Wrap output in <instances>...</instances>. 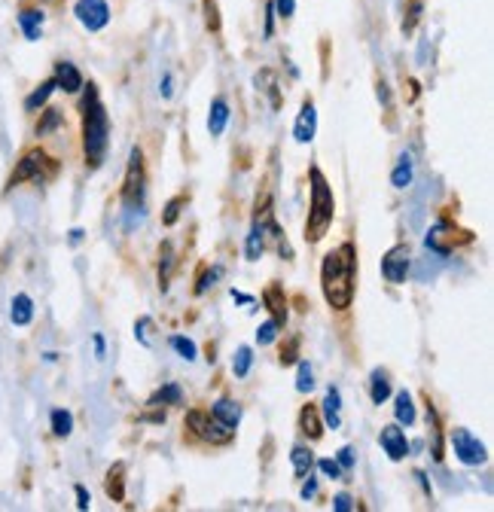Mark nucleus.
<instances>
[{
  "mask_svg": "<svg viewBox=\"0 0 494 512\" xmlns=\"http://www.w3.org/2000/svg\"><path fill=\"white\" fill-rule=\"evenodd\" d=\"M61 122H65V113H61V110H55V107H46V110L40 113L37 125H34L37 138H46V135H52L55 128H61Z\"/></svg>",
  "mask_w": 494,
  "mask_h": 512,
  "instance_id": "obj_25",
  "label": "nucleus"
},
{
  "mask_svg": "<svg viewBox=\"0 0 494 512\" xmlns=\"http://www.w3.org/2000/svg\"><path fill=\"white\" fill-rule=\"evenodd\" d=\"M74 16L86 31H104L110 25V7L107 0H77L74 4Z\"/></svg>",
  "mask_w": 494,
  "mask_h": 512,
  "instance_id": "obj_9",
  "label": "nucleus"
},
{
  "mask_svg": "<svg viewBox=\"0 0 494 512\" xmlns=\"http://www.w3.org/2000/svg\"><path fill=\"white\" fill-rule=\"evenodd\" d=\"M290 461H293L296 479H305L308 473H312V467H315V452H312V448H305V445H296L293 452H290Z\"/></svg>",
  "mask_w": 494,
  "mask_h": 512,
  "instance_id": "obj_24",
  "label": "nucleus"
},
{
  "mask_svg": "<svg viewBox=\"0 0 494 512\" xmlns=\"http://www.w3.org/2000/svg\"><path fill=\"white\" fill-rule=\"evenodd\" d=\"M80 238H83V229H74V232H71V244H77Z\"/></svg>",
  "mask_w": 494,
  "mask_h": 512,
  "instance_id": "obj_55",
  "label": "nucleus"
},
{
  "mask_svg": "<svg viewBox=\"0 0 494 512\" xmlns=\"http://www.w3.org/2000/svg\"><path fill=\"white\" fill-rule=\"evenodd\" d=\"M187 208V196H174L168 205H165V211H162V223L165 226H174L177 220H180V211Z\"/></svg>",
  "mask_w": 494,
  "mask_h": 512,
  "instance_id": "obj_38",
  "label": "nucleus"
},
{
  "mask_svg": "<svg viewBox=\"0 0 494 512\" xmlns=\"http://www.w3.org/2000/svg\"><path fill=\"white\" fill-rule=\"evenodd\" d=\"M232 299L235 302H251V296H247V293H235V290H232Z\"/></svg>",
  "mask_w": 494,
  "mask_h": 512,
  "instance_id": "obj_54",
  "label": "nucleus"
},
{
  "mask_svg": "<svg viewBox=\"0 0 494 512\" xmlns=\"http://www.w3.org/2000/svg\"><path fill=\"white\" fill-rule=\"evenodd\" d=\"M263 302H266V308L272 311V320H275V324L284 327V324H287V314H290V311H287L290 305H287V296H284L281 284L272 281V284L263 290Z\"/></svg>",
  "mask_w": 494,
  "mask_h": 512,
  "instance_id": "obj_15",
  "label": "nucleus"
},
{
  "mask_svg": "<svg viewBox=\"0 0 494 512\" xmlns=\"http://www.w3.org/2000/svg\"><path fill=\"white\" fill-rule=\"evenodd\" d=\"M315 135H318V110H315L312 98H305L299 107V116L293 122V138H296V144H312Z\"/></svg>",
  "mask_w": 494,
  "mask_h": 512,
  "instance_id": "obj_11",
  "label": "nucleus"
},
{
  "mask_svg": "<svg viewBox=\"0 0 494 512\" xmlns=\"http://www.w3.org/2000/svg\"><path fill=\"white\" fill-rule=\"evenodd\" d=\"M391 183H394L397 189H406V186L412 183V162H409V156L400 159V165H397L394 174H391Z\"/></svg>",
  "mask_w": 494,
  "mask_h": 512,
  "instance_id": "obj_39",
  "label": "nucleus"
},
{
  "mask_svg": "<svg viewBox=\"0 0 494 512\" xmlns=\"http://www.w3.org/2000/svg\"><path fill=\"white\" fill-rule=\"evenodd\" d=\"M281 366H293L299 360V336H290L284 345H281Z\"/></svg>",
  "mask_w": 494,
  "mask_h": 512,
  "instance_id": "obj_41",
  "label": "nucleus"
},
{
  "mask_svg": "<svg viewBox=\"0 0 494 512\" xmlns=\"http://www.w3.org/2000/svg\"><path fill=\"white\" fill-rule=\"evenodd\" d=\"M394 418H397V424H406V427L415 424V406H412L409 391H400V394L394 397Z\"/></svg>",
  "mask_w": 494,
  "mask_h": 512,
  "instance_id": "obj_30",
  "label": "nucleus"
},
{
  "mask_svg": "<svg viewBox=\"0 0 494 512\" xmlns=\"http://www.w3.org/2000/svg\"><path fill=\"white\" fill-rule=\"evenodd\" d=\"M409 266H412V250H409V244H394L385 253V260H382V275H385L388 284H406Z\"/></svg>",
  "mask_w": 494,
  "mask_h": 512,
  "instance_id": "obj_10",
  "label": "nucleus"
},
{
  "mask_svg": "<svg viewBox=\"0 0 494 512\" xmlns=\"http://www.w3.org/2000/svg\"><path fill=\"white\" fill-rule=\"evenodd\" d=\"M55 89H58V86H55V80H52V77H49V80H43V83H40V86L25 98V110H28V113H34V110L46 107V101L52 98V92H55Z\"/></svg>",
  "mask_w": 494,
  "mask_h": 512,
  "instance_id": "obj_29",
  "label": "nucleus"
},
{
  "mask_svg": "<svg viewBox=\"0 0 494 512\" xmlns=\"http://www.w3.org/2000/svg\"><path fill=\"white\" fill-rule=\"evenodd\" d=\"M299 430L312 442H318L324 436V421H321V412H318L315 403H308V406L299 409Z\"/></svg>",
  "mask_w": 494,
  "mask_h": 512,
  "instance_id": "obj_17",
  "label": "nucleus"
},
{
  "mask_svg": "<svg viewBox=\"0 0 494 512\" xmlns=\"http://www.w3.org/2000/svg\"><path fill=\"white\" fill-rule=\"evenodd\" d=\"M449 439H452V445H455V455H458V461L464 464V467H479V464H485L488 461V452H485V445L470 433V430H464V427H455L452 433H449Z\"/></svg>",
  "mask_w": 494,
  "mask_h": 512,
  "instance_id": "obj_8",
  "label": "nucleus"
},
{
  "mask_svg": "<svg viewBox=\"0 0 494 512\" xmlns=\"http://www.w3.org/2000/svg\"><path fill=\"white\" fill-rule=\"evenodd\" d=\"M388 397H391V375L385 369H376L373 375H369V400H373L376 406H382Z\"/></svg>",
  "mask_w": 494,
  "mask_h": 512,
  "instance_id": "obj_22",
  "label": "nucleus"
},
{
  "mask_svg": "<svg viewBox=\"0 0 494 512\" xmlns=\"http://www.w3.org/2000/svg\"><path fill=\"white\" fill-rule=\"evenodd\" d=\"M251 366H254V351L247 348V345H241V348L235 351V357H232V375H235V378H247Z\"/></svg>",
  "mask_w": 494,
  "mask_h": 512,
  "instance_id": "obj_33",
  "label": "nucleus"
},
{
  "mask_svg": "<svg viewBox=\"0 0 494 512\" xmlns=\"http://www.w3.org/2000/svg\"><path fill=\"white\" fill-rule=\"evenodd\" d=\"M40 4H61V0H40Z\"/></svg>",
  "mask_w": 494,
  "mask_h": 512,
  "instance_id": "obj_56",
  "label": "nucleus"
},
{
  "mask_svg": "<svg viewBox=\"0 0 494 512\" xmlns=\"http://www.w3.org/2000/svg\"><path fill=\"white\" fill-rule=\"evenodd\" d=\"M220 275H223V269H220V266H214V269L202 266V272H199V281H196V296L208 293V287H214V281H217Z\"/></svg>",
  "mask_w": 494,
  "mask_h": 512,
  "instance_id": "obj_40",
  "label": "nucleus"
},
{
  "mask_svg": "<svg viewBox=\"0 0 494 512\" xmlns=\"http://www.w3.org/2000/svg\"><path fill=\"white\" fill-rule=\"evenodd\" d=\"M272 7H275V16L290 19L296 13V0H272Z\"/></svg>",
  "mask_w": 494,
  "mask_h": 512,
  "instance_id": "obj_45",
  "label": "nucleus"
},
{
  "mask_svg": "<svg viewBox=\"0 0 494 512\" xmlns=\"http://www.w3.org/2000/svg\"><path fill=\"white\" fill-rule=\"evenodd\" d=\"M376 89H379V101H382V104H391V92H388V83H385V80H379V83H376Z\"/></svg>",
  "mask_w": 494,
  "mask_h": 512,
  "instance_id": "obj_52",
  "label": "nucleus"
},
{
  "mask_svg": "<svg viewBox=\"0 0 494 512\" xmlns=\"http://www.w3.org/2000/svg\"><path fill=\"white\" fill-rule=\"evenodd\" d=\"M424 409H427V430H430V455H434V461L440 464L443 461V430H440V415L427 394H424Z\"/></svg>",
  "mask_w": 494,
  "mask_h": 512,
  "instance_id": "obj_16",
  "label": "nucleus"
},
{
  "mask_svg": "<svg viewBox=\"0 0 494 512\" xmlns=\"http://www.w3.org/2000/svg\"><path fill=\"white\" fill-rule=\"evenodd\" d=\"M318 464V470L327 476V479H342V467H339V461H333V458H321V461H315Z\"/></svg>",
  "mask_w": 494,
  "mask_h": 512,
  "instance_id": "obj_44",
  "label": "nucleus"
},
{
  "mask_svg": "<svg viewBox=\"0 0 494 512\" xmlns=\"http://www.w3.org/2000/svg\"><path fill=\"white\" fill-rule=\"evenodd\" d=\"M10 320H13L16 327H28L31 320H34V299L28 293L13 296V302H10Z\"/></svg>",
  "mask_w": 494,
  "mask_h": 512,
  "instance_id": "obj_20",
  "label": "nucleus"
},
{
  "mask_svg": "<svg viewBox=\"0 0 494 512\" xmlns=\"http://www.w3.org/2000/svg\"><path fill=\"white\" fill-rule=\"evenodd\" d=\"M150 330H153V320L150 317H141L135 324V339L144 345V348H153V339H150Z\"/></svg>",
  "mask_w": 494,
  "mask_h": 512,
  "instance_id": "obj_42",
  "label": "nucleus"
},
{
  "mask_svg": "<svg viewBox=\"0 0 494 512\" xmlns=\"http://www.w3.org/2000/svg\"><path fill=\"white\" fill-rule=\"evenodd\" d=\"M302 497H305V500L318 497V479H312V476H308V482L302 485Z\"/></svg>",
  "mask_w": 494,
  "mask_h": 512,
  "instance_id": "obj_49",
  "label": "nucleus"
},
{
  "mask_svg": "<svg viewBox=\"0 0 494 512\" xmlns=\"http://www.w3.org/2000/svg\"><path fill=\"white\" fill-rule=\"evenodd\" d=\"M278 324H275V320H266V324H260V330H257V342L260 345H272L275 339H278Z\"/></svg>",
  "mask_w": 494,
  "mask_h": 512,
  "instance_id": "obj_43",
  "label": "nucleus"
},
{
  "mask_svg": "<svg viewBox=\"0 0 494 512\" xmlns=\"http://www.w3.org/2000/svg\"><path fill=\"white\" fill-rule=\"evenodd\" d=\"M354 287H357V250L351 241L342 247L330 250L321 263V290L330 308L345 311L354 302Z\"/></svg>",
  "mask_w": 494,
  "mask_h": 512,
  "instance_id": "obj_1",
  "label": "nucleus"
},
{
  "mask_svg": "<svg viewBox=\"0 0 494 512\" xmlns=\"http://www.w3.org/2000/svg\"><path fill=\"white\" fill-rule=\"evenodd\" d=\"M299 363V372H296V391L299 394H308L315 388V372H312V366H308L305 360H296Z\"/></svg>",
  "mask_w": 494,
  "mask_h": 512,
  "instance_id": "obj_37",
  "label": "nucleus"
},
{
  "mask_svg": "<svg viewBox=\"0 0 494 512\" xmlns=\"http://www.w3.org/2000/svg\"><path fill=\"white\" fill-rule=\"evenodd\" d=\"M52 80H55V86L61 92H68V95H77L83 89V74L77 71V64H71V61H55Z\"/></svg>",
  "mask_w": 494,
  "mask_h": 512,
  "instance_id": "obj_13",
  "label": "nucleus"
},
{
  "mask_svg": "<svg viewBox=\"0 0 494 512\" xmlns=\"http://www.w3.org/2000/svg\"><path fill=\"white\" fill-rule=\"evenodd\" d=\"M308 183H312V199H308V220H305V241L318 244L330 232L336 220V196L333 186L327 183L324 171L318 165L308 168Z\"/></svg>",
  "mask_w": 494,
  "mask_h": 512,
  "instance_id": "obj_2",
  "label": "nucleus"
},
{
  "mask_svg": "<svg viewBox=\"0 0 494 512\" xmlns=\"http://www.w3.org/2000/svg\"><path fill=\"white\" fill-rule=\"evenodd\" d=\"M226 125H229V104H226V98H214L211 101V113H208V132H211V138H220L226 132Z\"/></svg>",
  "mask_w": 494,
  "mask_h": 512,
  "instance_id": "obj_19",
  "label": "nucleus"
},
{
  "mask_svg": "<svg viewBox=\"0 0 494 512\" xmlns=\"http://www.w3.org/2000/svg\"><path fill=\"white\" fill-rule=\"evenodd\" d=\"M92 342H95V357H98V360H104V354H107L104 336H101V333H95V339H92Z\"/></svg>",
  "mask_w": 494,
  "mask_h": 512,
  "instance_id": "obj_51",
  "label": "nucleus"
},
{
  "mask_svg": "<svg viewBox=\"0 0 494 512\" xmlns=\"http://www.w3.org/2000/svg\"><path fill=\"white\" fill-rule=\"evenodd\" d=\"M382 448H385V455L391 461H403L409 455V439H406V430L400 424H388L382 427V436H379Z\"/></svg>",
  "mask_w": 494,
  "mask_h": 512,
  "instance_id": "obj_12",
  "label": "nucleus"
},
{
  "mask_svg": "<svg viewBox=\"0 0 494 512\" xmlns=\"http://www.w3.org/2000/svg\"><path fill=\"white\" fill-rule=\"evenodd\" d=\"M333 509H336V512H351V509H357V503H354V497H351V494H345V491H342V494H336V497H333Z\"/></svg>",
  "mask_w": 494,
  "mask_h": 512,
  "instance_id": "obj_46",
  "label": "nucleus"
},
{
  "mask_svg": "<svg viewBox=\"0 0 494 512\" xmlns=\"http://www.w3.org/2000/svg\"><path fill=\"white\" fill-rule=\"evenodd\" d=\"M180 403H183L180 384H165V388H159V391L150 397V406H180Z\"/></svg>",
  "mask_w": 494,
  "mask_h": 512,
  "instance_id": "obj_32",
  "label": "nucleus"
},
{
  "mask_svg": "<svg viewBox=\"0 0 494 512\" xmlns=\"http://www.w3.org/2000/svg\"><path fill=\"white\" fill-rule=\"evenodd\" d=\"M174 247H171V241H165L162 244V250H159V287L162 290H168V284H171V275H174Z\"/></svg>",
  "mask_w": 494,
  "mask_h": 512,
  "instance_id": "obj_28",
  "label": "nucleus"
},
{
  "mask_svg": "<svg viewBox=\"0 0 494 512\" xmlns=\"http://www.w3.org/2000/svg\"><path fill=\"white\" fill-rule=\"evenodd\" d=\"M43 22H46V16L40 13V10H34V7H25L22 13H19V28H22V34H25V40H40V34H43Z\"/></svg>",
  "mask_w": 494,
  "mask_h": 512,
  "instance_id": "obj_21",
  "label": "nucleus"
},
{
  "mask_svg": "<svg viewBox=\"0 0 494 512\" xmlns=\"http://www.w3.org/2000/svg\"><path fill=\"white\" fill-rule=\"evenodd\" d=\"M424 0H406V16H403V34H412L421 22Z\"/></svg>",
  "mask_w": 494,
  "mask_h": 512,
  "instance_id": "obj_35",
  "label": "nucleus"
},
{
  "mask_svg": "<svg viewBox=\"0 0 494 512\" xmlns=\"http://www.w3.org/2000/svg\"><path fill=\"white\" fill-rule=\"evenodd\" d=\"M162 95H165V98H171V77H165V80H162Z\"/></svg>",
  "mask_w": 494,
  "mask_h": 512,
  "instance_id": "obj_53",
  "label": "nucleus"
},
{
  "mask_svg": "<svg viewBox=\"0 0 494 512\" xmlns=\"http://www.w3.org/2000/svg\"><path fill=\"white\" fill-rule=\"evenodd\" d=\"M55 174H58V162H55L46 150L34 147V150H28V153L16 162V168H13V174H10V180H7V192L16 189V186H22V183H46V180H52Z\"/></svg>",
  "mask_w": 494,
  "mask_h": 512,
  "instance_id": "obj_4",
  "label": "nucleus"
},
{
  "mask_svg": "<svg viewBox=\"0 0 494 512\" xmlns=\"http://www.w3.org/2000/svg\"><path fill=\"white\" fill-rule=\"evenodd\" d=\"M254 83H257V92L269 98V107H272V110H281V107H284L281 83H278V74H275L272 68H263V71H257Z\"/></svg>",
  "mask_w": 494,
  "mask_h": 512,
  "instance_id": "obj_14",
  "label": "nucleus"
},
{
  "mask_svg": "<svg viewBox=\"0 0 494 512\" xmlns=\"http://www.w3.org/2000/svg\"><path fill=\"white\" fill-rule=\"evenodd\" d=\"M49 424H52V433H55L58 439H68L71 430H74V415H71L68 409H52Z\"/></svg>",
  "mask_w": 494,
  "mask_h": 512,
  "instance_id": "obj_31",
  "label": "nucleus"
},
{
  "mask_svg": "<svg viewBox=\"0 0 494 512\" xmlns=\"http://www.w3.org/2000/svg\"><path fill=\"white\" fill-rule=\"evenodd\" d=\"M107 144H110V116L98 98V86L89 83L83 101V153L89 168H98L104 162Z\"/></svg>",
  "mask_w": 494,
  "mask_h": 512,
  "instance_id": "obj_3",
  "label": "nucleus"
},
{
  "mask_svg": "<svg viewBox=\"0 0 494 512\" xmlns=\"http://www.w3.org/2000/svg\"><path fill=\"white\" fill-rule=\"evenodd\" d=\"M211 415H214L220 424H226V427H238V421H241V406H238L235 400H229V397H220V400L214 403Z\"/></svg>",
  "mask_w": 494,
  "mask_h": 512,
  "instance_id": "obj_23",
  "label": "nucleus"
},
{
  "mask_svg": "<svg viewBox=\"0 0 494 512\" xmlns=\"http://www.w3.org/2000/svg\"><path fill=\"white\" fill-rule=\"evenodd\" d=\"M74 491H77V509H80V512H86V509L92 506V497H89V491H86L83 485H77Z\"/></svg>",
  "mask_w": 494,
  "mask_h": 512,
  "instance_id": "obj_48",
  "label": "nucleus"
},
{
  "mask_svg": "<svg viewBox=\"0 0 494 512\" xmlns=\"http://www.w3.org/2000/svg\"><path fill=\"white\" fill-rule=\"evenodd\" d=\"M104 491L113 503H122L126 500V464H113L104 476Z\"/></svg>",
  "mask_w": 494,
  "mask_h": 512,
  "instance_id": "obj_18",
  "label": "nucleus"
},
{
  "mask_svg": "<svg viewBox=\"0 0 494 512\" xmlns=\"http://www.w3.org/2000/svg\"><path fill=\"white\" fill-rule=\"evenodd\" d=\"M470 241H473V235L467 229H458L449 220L437 223L434 229L427 232V247L434 250V253H440V256H449L458 244H470Z\"/></svg>",
  "mask_w": 494,
  "mask_h": 512,
  "instance_id": "obj_7",
  "label": "nucleus"
},
{
  "mask_svg": "<svg viewBox=\"0 0 494 512\" xmlns=\"http://www.w3.org/2000/svg\"><path fill=\"white\" fill-rule=\"evenodd\" d=\"M266 37H272L275 34V7L272 4H266V31H263Z\"/></svg>",
  "mask_w": 494,
  "mask_h": 512,
  "instance_id": "obj_50",
  "label": "nucleus"
},
{
  "mask_svg": "<svg viewBox=\"0 0 494 512\" xmlns=\"http://www.w3.org/2000/svg\"><path fill=\"white\" fill-rule=\"evenodd\" d=\"M168 345H171V348H174V351H177L183 360H187V363L199 357V348H196V342H193V339H187V336H171V339H168Z\"/></svg>",
  "mask_w": 494,
  "mask_h": 512,
  "instance_id": "obj_36",
  "label": "nucleus"
},
{
  "mask_svg": "<svg viewBox=\"0 0 494 512\" xmlns=\"http://www.w3.org/2000/svg\"><path fill=\"white\" fill-rule=\"evenodd\" d=\"M263 250H266V235H263V220H257V223H254V229H251V235H247L244 256L254 263V260H260V256H263Z\"/></svg>",
  "mask_w": 494,
  "mask_h": 512,
  "instance_id": "obj_26",
  "label": "nucleus"
},
{
  "mask_svg": "<svg viewBox=\"0 0 494 512\" xmlns=\"http://www.w3.org/2000/svg\"><path fill=\"white\" fill-rule=\"evenodd\" d=\"M187 427H190L199 439H205V442H211V445H226V442L235 439V427L220 424L214 415H208V412H202V409H190V412H187Z\"/></svg>",
  "mask_w": 494,
  "mask_h": 512,
  "instance_id": "obj_6",
  "label": "nucleus"
},
{
  "mask_svg": "<svg viewBox=\"0 0 494 512\" xmlns=\"http://www.w3.org/2000/svg\"><path fill=\"white\" fill-rule=\"evenodd\" d=\"M202 16H205V28L211 34H220L223 19H220V4H217V0H202Z\"/></svg>",
  "mask_w": 494,
  "mask_h": 512,
  "instance_id": "obj_34",
  "label": "nucleus"
},
{
  "mask_svg": "<svg viewBox=\"0 0 494 512\" xmlns=\"http://www.w3.org/2000/svg\"><path fill=\"white\" fill-rule=\"evenodd\" d=\"M144 183H147V171H144V153L138 147H132L129 153V168H126V180H122V205L129 211H135L144 199Z\"/></svg>",
  "mask_w": 494,
  "mask_h": 512,
  "instance_id": "obj_5",
  "label": "nucleus"
},
{
  "mask_svg": "<svg viewBox=\"0 0 494 512\" xmlns=\"http://www.w3.org/2000/svg\"><path fill=\"white\" fill-rule=\"evenodd\" d=\"M336 461H339V467H342V470H351V467H354V448H351V445H342Z\"/></svg>",
  "mask_w": 494,
  "mask_h": 512,
  "instance_id": "obj_47",
  "label": "nucleus"
},
{
  "mask_svg": "<svg viewBox=\"0 0 494 512\" xmlns=\"http://www.w3.org/2000/svg\"><path fill=\"white\" fill-rule=\"evenodd\" d=\"M321 406H324V421L336 430L342 424V394L336 388H330Z\"/></svg>",
  "mask_w": 494,
  "mask_h": 512,
  "instance_id": "obj_27",
  "label": "nucleus"
}]
</instances>
